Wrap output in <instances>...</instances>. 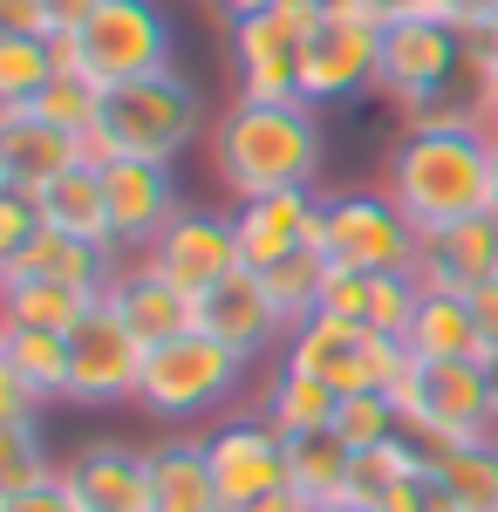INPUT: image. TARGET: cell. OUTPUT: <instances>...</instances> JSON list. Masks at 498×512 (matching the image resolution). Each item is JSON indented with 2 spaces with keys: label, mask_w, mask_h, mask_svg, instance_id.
I'll return each mask as SVG.
<instances>
[{
  "label": "cell",
  "mask_w": 498,
  "mask_h": 512,
  "mask_svg": "<svg viewBox=\"0 0 498 512\" xmlns=\"http://www.w3.org/2000/svg\"><path fill=\"white\" fill-rule=\"evenodd\" d=\"M55 472V458L41 451V424L35 417H21V424H0V492H35L48 485Z\"/></svg>",
  "instance_id": "e575fe53"
},
{
  "label": "cell",
  "mask_w": 498,
  "mask_h": 512,
  "mask_svg": "<svg viewBox=\"0 0 498 512\" xmlns=\"http://www.w3.org/2000/svg\"><path fill=\"white\" fill-rule=\"evenodd\" d=\"M498 274V219H464L451 233H430L417 253V280L423 287H444V294H478Z\"/></svg>",
  "instance_id": "7402d4cb"
},
{
  "label": "cell",
  "mask_w": 498,
  "mask_h": 512,
  "mask_svg": "<svg viewBox=\"0 0 498 512\" xmlns=\"http://www.w3.org/2000/svg\"><path fill=\"white\" fill-rule=\"evenodd\" d=\"M28 110H35L41 123H55V130H76V137H89V130H96V117H103V82L82 76V69H55V82L41 89Z\"/></svg>",
  "instance_id": "836d02e7"
},
{
  "label": "cell",
  "mask_w": 498,
  "mask_h": 512,
  "mask_svg": "<svg viewBox=\"0 0 498 512\" xmlns=\"http://www.w3.org/2000/svg\"><path fill=\"white\" fill-rule=\"evenodd\" d=\"M232 233H239V260L253 274H267L280 260H294L321 233V192H267L232 205Z\"/></svg>",
  "instance_id": "ac0fdd59"
},
{
  "label": "cell",
  "mask_w": 498,
  "mask_h": 512,
  "mask_svg": "<svg viewBox=\"0 0 498 512\" xmlns=\"http://www.w3.org/2000/svg\"><path fill=\"white\" fill-rule=\"evenodd\" d=\"M151 512H219L205 437H164V444H151Z\"/></svg>",
  "instance_id": "cb8c5ba5"
},
{
  "label": "cell",
  "mask_w": 498,
  "mask_h": 512,
  "mask_svg": "<svg viewBox=\"0 0 498 512\" xmlns=\"http://www.w3.org/2000/svg\"><path fill=\"white\" fill-rule=\"evenodd\" d=\"M144 362H151V349L130 335V321L116 315L110 301H96V308L69 328V403H82V410L137 403Z\"/></svg>",
  "instance_id": "30bf717a"
},
{
  "label": "cell",
  "mask_w": 498,
  "mask_h": 512,
  "mask_svg": "<svg viewBox=\"0 0 498 512\" xmlns=\"http://www.w3.org/2000/svg\"><path fill=\"white\" fill-rule=\"evenodd\" d=\"M96 301H103L96 287H69V280H0V321H14V328L69 335Z\"/></svg>",
  "instance_id": "4316f807"
},
{
  "label": "cell",
  "mask_w": 498,
  "mask_h": 512,
  "mask_svg": "<svg viewBox=\"0 0 498 512\" xmlns=\"http://www.w3.org/2000/svg\"><path fill=\"white\" fill-rule=\"evenodd\" d=\"M437 14H444L451 28H464V35H471L478 21H492V14H498V0H437Z\"/></svg>",
  "instance_id": "7bdbcfd3"
},
{
  "label": "cell",
  "mask_w": 498,
  "mask_h": 512,
  "mask_svg": "<svg viewBox=\"0 0 498 512\" xmlns=\"http://www.w3.org/2000/svg\"><path fill=\"white\" fill-rule=\"evenodd\" d=\"M219 512H307V499L294 492V485H280V492H267V499H246V506H219Z\"/></svg>",
  "instance_id": "ee69618b"
},
{
  "label": "cell",
  "mask_w": 498,
  "mask_h": 512,
  "mask_svg": "<svg viewBox=\"0 0 498 512\" xmlns=\"http://www.w3.org/2000/svg\"><path fill=\"white\" fill-rule=\"evenodd\" d=\"M328 130L314 103H232L212 123V178L239 198L267 192H314Z\"/></svg>",
  "instance_id": "7a4b0ae2"
},
{
  "label": "cell",
  "mask_w": 498,
  "mask_h": 512,
  "mask_svg": "<svg viewBox=\"0 0 498 512\" xmlns=\"http://www.w3.org/2000/svg\"><path fill=\"white\" fill-rule=\"evenodd\" d=\"M369 14L376 21H417V14H437V0H376Z\"/></svg>",
  "instance_id": "bcb514c9"
},
{
  "label": "cell",
  "mask_w": 498,
  "mask_h": 512,
  "mask_svg": "<svg viewBox=\"0 0 498 512\" xmlns=\"http://www.w3.org/2000/svg\"><path fill=\"white\" fill-rule=\"evenodd\" d=\"M205 458H212V485H219V506H246V499H267L287 485V437L273 431L267 417H232L205 437Z\"/></svg>",
  "instance_id": "9a60e30c"
},
{
  "label": "cell",
  "mask_w": 498,
  "mask_h": 512,
  "mask_svg": "<svg viewBox=\"0 0 498 512\" xmlns=\"http://www.w3.org/2000/svg\"><path fill=\"white\" fill-rule=\"evenodd\" d=\"M321 21L328 14L314 0H287L273 14L232 21V76H239L232 103H301V48Z\"/></svg>",
  "instance_id": "ba28073f"
},
{
  "label": "cell",
  "mask_w": 498,
  "mask_h": 512,
  "mask_svg": "<svg viewBox=\"0 0 498 512\" xmlns=\"http://www.w3.org/2000/svg\"><path fill=\"white\" fill-rule=\"evenodd\" d=\"M492 512H498V506H492Z\"/></svg>",
  "instance_id": "db71d44e"
},
{
  "label": "cell",
  "mask_w": 498,
  "mask_h": 512,
  "mask_svg": "<svg viewBox=\"0 0 498 512\" xmlns=\"http://www.w3.org/2000/svg\"><path fill=\"white\" fill-rule=\"evenodd\" d=\"M471 308H478V328H485V369H498V274L471 294Z\"/></svg>",
  "instance_id": "60d3db41"
},
{
  "label": "cell",
  "mask_w": 498,
  "mask_h": 512,
  "mask_svg": "<svg viewBox=\"0 0 498 512\" xmlns=\"http://www.w3.org/2000/svg\"><path fill=\"white\" fill-rule=\"evenodd\" d=\"M348 472H355V444H348L335 424H328V431H301V437H287V485L301 492L307 506L348 499Z\"/></svg>",
  "instance_id": "484cf974"
},
{
  "label": "cell",
  "mask_w": 498,
  "mask_h": 512,
  "mask_svg": "<svg viewBox=\"0 0 498 512\" xmlns=\"http://www.w3.org/2000/svg\"><path fill=\"white\" fill-rule=\"evenodd\" d=\"M0 512H82V499L62 485V478H48L35 492H0Z\"/></svg>",
  "instance_id": "f35d334b"
},
{
  "label": "cell",
  "mask_w": 498,
  "mask_h": 512,
  "mask_svg": "<svg viewBox=\"0 0 498 512\" xmlns=\"http://www.w3.org/2000/svg\"><path fill=\"white\" fill-rule=\"evenodd\" d=\"M41 219H48L55 233H76V239H96V246H110L103 171H96V164H76V171H62V178L41 192ZM110 253H116V246H110Z\"/></svg>",
  "instance_id": "83f0119b"
},
{
  "label": "cell",
  "mask_w": 498,
  "mask_h": 512,
  "mask_svg": "<svg viewBox=\"0 0 498 512\" xmlns=\"http://www.w3.org/2000/svg\"><path fill=\"white\" fill-rule=\"evenodd\" d=\"M0 376H14L41 403H69V335L0 321Z\"/></svg>",
  "instance_id": "d4e9b609"
},
{
  "label": "cell",
  "mask_w": 498,
  "mask_h": 512,
  "mask_svg": "<svg viewBox=\"0 0 498 512\" xmlns=\"http://www.w3.org/2000/svg\"><path fill=\"white\" fill-rule=\"evenodd\" d=\"M314 7H321V14H369L376 0H314Z\"/></svg>",
  "instance_id": "681fc988"
},
{
  "label": "cell",
  "mask_w": 498,
  "mask_h": 512,
  "mask_svg": "<svg viewBox=\"0 0 498 512\" xmlns=\"http://www.w3.org/2000/svg\"><path fill=\"white\" fill-rule=\"evenodd\" d=\"M144 267L151 274H164L178 294H212L226 274H239L246 260H239V233H232V212H178L171 226H164V239H157L151 253H144Z\"/></svg>",
  "instance_id": "5bb4252c"
},
{
  "label": "cell",
  "mask_w": 498,
  "mask_h": 512,
  "mask_svg": "<svg viewBox=\"0 0 498 512\" xmlns=\"http://www.w3.org/2000/svg\"><path fill=\"white\" fill-rule=\"evenodd\" d=\"M198 328H205L212 342H226L232 355H246V362L287 349V321H280L267 280L253 274V267H239V274H226L212 294H198Z\"/></svg>",
  "instance_id": "e0dca14e"
},
{
  "label": "cell",
  "mask_w": 498,
  "mask_h": 512,
  "mask_svg": "<svg viewBox=\"0 0 498 512\" xmlns=\"http://www.w3.org/2000/svg\"><path fill=\"white\" fill-rule=\"evenodd\" d=\"M41 226H48V219H41V198L35 192H0V260H14Z\"/></svg>",
  "instance_id": "74e56055"
},
{
  "label": "cell",
  "mask_w": 498,
  "mask_h": 512,
  "mask_svg": "<svg viewBox=\"0 0 498 512\" xmlns=\"http://www.w3.org/2000/svg\"><path fill=\"white\" fill-rule=\"evenodd\" d=\"M335 431H342L355 451H369V444H389V437L403 431V417H396V396H389V390H355V396H342V410H335Z\"/></svg>",
  "instance_id": "d590c367"
},
{
  "label": "cell",
  "mask_w": 498,
  "mask_h": 512,
  "mask_svg": "<svg viewBox=\"0 0 498 512\" xmlns=\"http://www.w3.org/2000/svg\"><path fill=\"white\" fill-rule=\"evenodd\" d=\"M376 55H383V21L376 14H328L301 48V103H355L376 89Z\"/></svg>",
  "instance_id": "8fae6325"
},
{
  "label": "cell",
  "mask_w": 498,
  "mask_h": 512,
  "mask_svg": "<svg viewBox=\"0 0 498 512\" xmlns=\"http://www.w3.org/2000/svg\"><path fill=\"white\" fill-rule=\"evenodd\" d=\"M464 48H471V55H478V62L498 76V14H492V21H478V28L464 35Z\"/></svg>",
  "instance_id": "f6af8a7d"
},
{
  "label": "cell",
  "mask_w": 498,
  "mask_h": 512,
  "mask_svg": "<svg viewBox=\"0 0 498 512\" xmlns=\"http://www.w3.org/2000/svg\"><path fill=\"white\" fill-rule=\"evenodd\" d=\"M369 301H376V274H348V267H328V287H321V315H342L369 328Z\"/></svg>",
  "instance_id": "8d00e7d4"
},
{
  "label": "cell",
  "mask_w": 498,
  "mask_h": 512,
  "mask_svg": "<svg viewBox=\"0 0 498 512\" xmlns=\"http://www.w3.org/2000/svg\"><path fill=\"white\" fill-rule=\"evenodd\" d=\"M280 369H301V376H321L335 396L355 390H396L403 369H410V349L396 335H376L362 321L342 315H307L301 328H287V349H280Z\"/></svg>",
  "instance_id": "5b68a950"
},
{
  "label": "cell",
  "mask_w": 498,
  "mask_h": 512,
  "mask_svg": "<svg viewBox=\"0 0 498 512\" xmlns=\"http://www.w3.org/2000/svg\"><path fill=\"white\" fill-rule=\"evenodd\" d=\"M342 410V396L328 390L321 376H301V369H273L267 396H260V417H267L280 437H301V431H328Z\"/></svg>",
  "instance_id": "f1b7e54d"
},
{
  "label": "cell",
  "mask_w": 498,
  "mask_h": 512,
  "mask_svg": "<svg viewBox=\"0 0 498 512\" xmlns=\"http://www.w3.org/2000/svg\"><path fill=\"white\" fill-rule=\"evenodd\" d=\"M103 205H110V246L123 260H144L157 239H164V226L185 212L171 164H151V158L103 164Z\"/></svg>",
  "instance_id": "4fadbf2b"
},
{
  "label": "cell",
  "mask_w": 498,
  "mask_h": 512,
  "mask_svg": "<svg viewBox=\"0 0 498 512\" xmlns=\"http://www.w3.org/2000/svg\"><path fill=\"white\" fill-rule=\"evenodd\" d=\"M246 355H232L226 342H212L205 328H185L171 342H157L151 362H144V390L137 403L151 410L157 424H198L226 403L239 383H246Z\"/></svg>",
  "instance_id": "277c9868"
},
{
  "label": "cell",
  "mask_w": 498,
  "mask_h": 512,
  "mask_svg": "<svg viewBox=\"0 0 498 512\" xmlns=\"http://www.w3.org/2000/svg\"><path fill=\"white\" fill-rule=\"evenodd\" d=\"M492 376L485 362H417L403 369L396 383V417H403V437H417L423 451H444V444H471L478 437V417H485V396H492Z\"/></svg>",
  "instance_id": "52a82bcc"
},
{
  "label": "cell",
  "mask_w": 498,
  "mask_h": 512,
  "mask_svg": "<svg viewBox=\"0 0 498 512\" xmlns=\"http://www.w3.org/2000/svg\"><path fill=\"white\" fill-rule=\"evenodd\" d=\"M485 137H492V144H498V103H492V123H485Z\"/></svg>",
  "instance_id": "816d5d0a"
},
{
  "label": "cell",
  "mask_w": 498,
  "mask_h": 512,
  "mask_svg": "<svg viewBox=\"0 0 498 512\" xmlns=\"http://www.w3.org/2000/svg\"><path fill=\"white\" fill-rule=\"evenodd\" d=\"M430 472L444 478V492H458L471 512H492L498 506V451H485L478 437H471V444H444V451H430Z\"/></svg>",
  "instance_id": "1f68e13d"
},
{
  "label": "cell",
  "mask_w": 498,
  "mask_h": 512,
  "mask_svg": "<svg viewBox=\"0 0 498 512\" xmlns=\"http://www.w3.org/2000/svg\"><path fill=\"white\" fill-rule=\"evenodd\" d=\"M478 444L498 451V376H492V396H485V417H478Z\"/></svg>",
  "instance_id": "7dc6e473"
},
{
  "label": "cell",
  "mask_w": 498,
  "mask_h": 512,
  "mask_svg": "<svg viewBox=\"0 0 498 512\" xmlns=\"http://www.w3.org/2000/svg\"><path fill=\"white\" fill-rule=\"evenodd\" d=\"M423 465H430V451H423L417 437H389V444H369V451H355V472H348V499H355V506H383L389 492H396V485H410V478L423 472Z\"/></svg>",
  "instance_id": "f546056e"
},
{
  "label": "cell",
  "mask_w": 498,
  "mask_h": 512,
  "mask_svg": "<svg viewBox=\"0 0 498 512\" xmlns=\"http://www.w3.org/2000/svg\"><path fill=\"white\" fill-rule=\"evenodd\" d=\"M116 267H123V253L110 246H96V239H76V233H55V226H41L14 260H0V280H69V287H110Z\"/></svg>",
  "instance_id": "44dd1931"
},
{
  "label": "cell",
  "mask_w": 498,
  "mask_h": 512,
  "mask_svg": "<svg viewBox=\"0 0 498 512\" xmlns=\"http://www.w3.org/2000/svg\"><path fill=\"white\" fill-rule=\"evenodd\" d=\"M0 35H48V0H0Z\"/></svg>",
  "instance_id": "ab89813d"
},
{
  "label": "cell",
  "mask_w": 498,
  "mask_h": 512,
  "mask_svg": "<svg viewBox=\"0 0 498 512\" xmlns=\"http://www.w3.org/2000/svg\"><path fill=\"white\" fill-rule=\"evenodd\" d=\"M321 260L348 267V274H417L423 233L403 219V205L376 185V192H328L321 198Z\"/></svg>",
  "instance_id": "8992f818"
},
{
  "label": "cell",
  "mask_w": 498,
  "mask_h": 512,
  "mask_svg": "<svg viewBox=\"0 0 498 512\" xmlns=\"http://www.w3.org/2000/svg\"><path fill=\"white\" fill-rule=\"evenodd\" d=\"M464 62V28H451L444 14H417V21H383V55H376V96L410 103L430 96L458 76Z\"/></svg>",
  "instance_id": "7c38bea8"
},
{
  "label": "cell",
  "mask_w": 498,
  "mask_h": 512,
  "mask_svg": "<svg viewBox=\"0 0 498 512\" xmlns=\"http://www.w3.org/2000/svg\"><path fill=\"white\" fill-rule=\"evenodd\" d=\"M307 512H369V506H355V499H328V506H307Z\"/></svg>",
  "instance_id": "f907efd6"
},
{
  "label": "cell",
  "mask_w": 498,
  "mask_h": 512,
  "mask_svg": "<svg viewBox=\"0 0 498 512\" xmlns=\"http://www.w3.org/2000/svg\"><path fill=\"white\" fill-rule=\"evenodd\" d=\"M103 301L130 321V335H137L144 349H157V342H171V335L198 328V301H192V294H178L164 274H151L144 260H123L116 280L103 287Z\"/></svg>",
  "instance_id": "ffe728a7"
},
{
  "label": "cell",
  "mask_w": 498,
  "mask_h": 512,
  "mask_svg": "<svg viewBox=\"0 0 498 512\" xmlns=\"http://www.w3.org/2000/svg\"><path fill=\"white\" fill-rule=\"evenodd\" d=\"M498 144L485 130H403L383 164V192L403 205V219L423 239L451 233L464 219L492 212Z\"/></svg>",
  "instance_id": "6da1fadb"
},
{
  "label": "cell",
  "mask_w": 498,
  "mask_h": 512,
  "mask_svg": "<svg viewBox=\"0 0 498 512\" xmlns=\"http://www.w3.org/2000/svg\"><path fill=\"white\" fill-rule=\"evenodd\" d=\"M103 0H48V35H76Z\"/></svg>",
  "instance_id": "b9f144b4"
},
{
  "label": "cell",
  "mask_w": 498,
  "mask_h": 512,
  "mask_svg": "<svg viewBox=\"0 0 498 512\" xmlns=\"http://www.w3.org/2000/svg\"><path fill=\"white\" fill-rule=\"evenodd\" d=\"M55 41L48 35H0V110L35 103L41 89L55 82Z\"/></svg>",
  "instance_id": "4dcf8cb0"
},
{
  "label": "cell",
  "mask_w": 498,
  "mask_h": 512,
  "mask_svg": "<svg viewBox=\"0 0 498 512\" xmlns=\"http://www.w3.org/2000/svg\"><path fill=\"white\" fill-rule=\"evenodd\" d=\"M492 219H498V185H492Z\"/></svg>",
  "instance_id": "f5cc1de1"
},
{
  "label": "cell",
  "mask_w": 498,
  "mask_h": 512,
  "mask_svg": "<svg viewBox=\"0 0 498 512\" xmlns=\"http://www.w3.org/2000/svg\"><path fill=\"white\" fill-rule=\"evenodd\" d=\"M267 294L273 308H280V321L287 328H301L307 315H321V287H328V260H321V246H307V253H294V260H280V267H267Z\"/></svg>",
  "instance_id": "d6a6232c"
},
{
  "label": "cell",
  "mask_w": 498,
  "mask_h": 512,
  "mask_svg": "<svg viewBox=\"0 0 498 512\" xmlns=\"http://www.w3.org/2000/svg\"><path fill=\"white\" fill-rule=\"evenodd\" d=\"M226 7V21H246V14H273V7H287V0H219Z\"/></svg>",
  "instance_id": "c3c4849f"
},
{
  "label": "cell",
  "mask_w": 498,
  "mask_h": 512,
  "mask_svg": "<svg viewBox=\"0 0 498 512\" xmlns=\"http://www.w3.org/2000/svg\"><path fill=\"white\" fill-rule=\"evenodd\" d=\"M76 62L82 76H96L103 89L137 76H164L171 69V21L157 0H103L76 28Z\"/></svg>",
  "instance_id": "9c48e42d"
},
{
  "label": "cell",
  "mask_w": 498,
  "mask_h": 512,
  "mask_svg": "<svg viewBox=\"0 0 498 512\" xmlns=\"http://www.w3.org/2000/svg\"><path fill=\"white\" fill-rule=\"evenodd\" d=\"M62 485L82 499V512H151V451L96 437L62 465Z\"/></svg>",
  "instance_id": "d6986e66"
},
{
  "label": "cell",
  "mask_w": 498,
  "mask_h": 512,
  "mask_svg": "<svg viewBox=\"0 0 498 512\" xmlns=\"http://www.w3.org/2000/svg\"><path fill=\"white\" fill-rule=\"evenodd\" d=\"M198 130H205V103H198V89L178 69L116 82V89H103V117L89 130V164L96 171L116 158L171 164L178 151H192Z\"/></svg>",
  "instance_id": "3957f363"
},
{
  "label": "cell",
  "mask_w": 498,
  "mask_h": 512,
  "mask_svg": "<svg viewBox=\"0 0 498 512\" xmlns=\"http://www.w3.org/2000/svg\"><path fill=\"white\" fill-rule=\"evenodd\" d=\"M76 164H89V137L41 123L28 103L0 110V192H35L41 198L62 171H76Z\"/></svg>",
  "instance_id": "2e32d148"
},
{
  "label": "cell",
  "mask_w": 498,
  "mask_h": 512,
  "mask_svg": "<svg viewBox=\"0 0 498 512\" xmlns=\"http://www.w3.org/2000/svg\"><path fill=\"white\" fill-rule=\"evenodd\" d=\"M403 349L417 362H485V328L471 294H444V287H423V308L403 335Z\"/></svg>",
  "instance_id": "603a6c76"
}]
</instances>
